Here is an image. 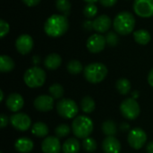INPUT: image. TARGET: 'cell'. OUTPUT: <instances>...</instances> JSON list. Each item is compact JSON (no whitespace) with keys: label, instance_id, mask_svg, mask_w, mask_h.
<instances>
[{"label":"cell","instance_id":"cell-1","mask_svg":"<svg viewBox=\"0 0 153 153\" xmlns=\"http://www.w3.org/2000/svg\"><path fill=\"white\" fill-rule=\"evenodd\" d=\"M69 28L67 17L62 14H53L48 18L45 22V32L53 38H58L64 35Z\"/></svg>","mask_w":153,"mask_h":153},{"label":"cell","instance_id":"cell-2","mask_svg":"<svg viewBox=\"0 0 153 153\" xmlns=\"http://www.w3.org/2000/svg\"><path fill=\"white\" fill-rule=\"evenodd\" d=\"M113 25L117 33L126 36L134 30L135 26V18L129 12H121L115 17Z\"/></svg>","mask_w":153,"mask_h":153},{"label":"cell","instance_id":"cell-3","mask_svg":"<svg viewBox=\"0 0 153 153\" xmlns=\"http://www.w3.org/2000/svg\"><path fill=\"white\" fill-rule=\"evenodd\" d=\"M72 131L78 139L90 137L93 132V122L86 116H78L73 121Z\"/></svg>","mask_w":153,"mask_h":153},{"label":"cell","instance_id":"cell-4","mask_svg":"<svg viewBox=\"0 0 153 153\" xmlns=\"http://www.w3.org/2000/svg\"><path fill=\"white\" fill-rule=\"evenodd\" d=\"M108 68L102 63H91L83 70L84 78L91 83H100L108 75Z\"/></svg>","mask_w":153,"mask_h":153},{"label":"cell","instance_id":"cell-5","mask_svg":"<svg viewBox=\"0 0 153 153\" xmlns=\"http://www.w3.org/2000/svg\"><path fill=\"white\" fill-rule=\"evenodd\" d=\"M23 80L28 87L39 88L41 87L46 82V73L42 68L33 66L26 70L23 75Z\"/></svg>","mask_w":153,"mask_h":153},{"label":"cell","instance_id":"cell-6","mask_svg":"<svg viewBox=\"0 0 153 153\" xmlns=\"http://www.w3.org/2000/svg\"><path fill=\"white\" fill-rule=\"evenodd\" d=\"M56 108L57 114L61 117L65 118V119L75 118L79 111V108L76 102L71 99L60 100L57 102Z\"/></svg>","mask_w":153,"mask_h":153},{"label":"cell","instance_id":"cell-7","mask_svg":"<svg viewBox=\"0 0 153 153\" xmlns=\"http://www.w3.org/2000/svg\"><path fill=\"white\" fill-rule=\"evenodd\" d=\"M119 108L122 116L128 120L136 119L141 112L140 106L134 98H127L123 100Z\"/></svg>","mask_w":153,"mask_h":153},{"label":"cell","instance_id":"cell-8","mask_svg":"<svg viewBox=\"0 0 153 153\" xmlns=\"http://www.w3.org/2000/svg\"><path fill=\"white\" fill-rule=\"evenodd\" d=\"M129 145L134 150L142 149L147 142V134L145 131L140 127L132 129L127 136Z\"/></svg>","mask_w":153,"mask_h":153},{"label":"cell","instance_id":"cell-9","mask_svg":"<svg viewBox=\"0 0 153 153\" xmlns=\"http://www.w3.org/2000/svg\"><path fill=\"white\" fill-rule=\"evenodd\" d=\"M10 122L12 126L20 132H25L29 130L31 126L30 117L25 113H15L11 116Z\"/></svg>","mask_w":153,"mask_h":153},{"label":"cell","instance_id":"cell-10","mask_svg":"<svg viewBox=\"0 0 153 153\" xmlns=\"http://www.w3.org/2000/svg\"><path fill=\"white\" fill-rule=\"evenodd\" d=\"M134 11L140 17H152L153 0H134Z\"/></svg>","mask_w":153,"mask_h":153},{"label":"cell","instance_id":"cell-11","mask_svg":"<svg viewBox=\"0 0 153 153\" xmlns=\"http://www.w3.org/2000/svg\"><path fill=\"white\" fill-rule=\"evenodd\" d=\"M106 44H107L106 38L103 35H100V34L97 33V34L91 35L88 39L86 46H87L88 50L91 53L97 54V53L101 52L105 48Z\"/></svg>","mask_w":153,"mask_h":153},{"label":"cell","instance_id":"cell-12","mask_svg":"<svg viewBox=\"0 0 153 153\" xmlns=\"http://www.w3.org/2000/svg\"><path fill=\"white\" fill-rule=\"evenodd\" d=\"M33 106L39 112L51 111L54 108V99L50 95H39L34 100Z\"/></svg>","mask_w":153,"mask_h":153},{"label":"cell","instance_id":"cell-13","mask_svg":"<svg viewBox=\"0 0 153 153\" xmlns=\"http://www.w3.org/2000/svg\"><path fill=\"white\" fill-rule=\"evenodd\" d=\"M41 150L43 153H60L62 150V146L58 137H46L41 143Z\"/></svg>","mask_w":153,"mask_h":153},{"label":"cell","instance_id":"cell-14","mask_svg":"<svg viewBox=\"0 0 153 153\" xmlns=\"http://www.w3.org/2000/svg\"><path fill=\"white\" fill-rule=\"evenodd\" d=\"M17 51L22 55L29 54L33 48V39L28 34H22L18 37L15 42Z\"/></svg>","mask_w":153,"mask_h":153},{"label":"cell","instance_id":"cell-15","mask_svg":"<svg viewBox=\"0 0 153 153\" xmlns=\"http://www.w3.org/2000/svg\"><path fill=\"white\" fill-rule=\"evenodd\" d=\"M24 105L23 98L19 93H11L5 101L6 108L12 112H18L22 108Z\"/></svg>","mask_w":153,"mask_h":153},{"label":"cell","instance_id":"cell-16","mask_svg":"<svg viewBox=\"0 0 153 153\" xmlns=\"http://www.w3.org/2000/svg\"><path fill=\"white\" fill-rule=\"evenodd\" d=\"M121 149V143L115 136H107L102 142V150L104 153H120Z\"/></svg>","mask_w":153,"mask_h":153},{"label":"cell","instance_id":"cell-17","mask_svg":"<svg viewBox=\"0 0 153 153\" xmlns=\"http://www.w3.org/2000/svg\"><path fill=\"white\" fill-rule=\"evenodd\" d=\"M110 26H111V19L106 14H102L97 17L93 21V29L100 33L107 32L108 30L110 28Z\"/></svg>","mask_w":153,"mask_h":153},{"label":"cell","instance_id":"cell-18","mask_svg":"<svg viewBox=\"0 0 153 153\" xmlns=\"http://www.w3.org/2000/svg\"><path fill=\"white\" fill-rule=\"evenodd\" d=\"M34 147L33 142L27 137H21L14 143L15 150L20 153H29L32 151Z\"/></svg>","mask_w":153,"mask_h":153},{"label":"cell","instance_id":"cell-19","mask_svg":"<svg viewBox=\"0 0 153 153\" xmlns=\"http://www.w3.org/2000/svg\"><path fill=\"white\" fill-rule=\"evenodd\" d=\"M62 64V58L58 54L52 53L46 56L44 59V65L48 70H56Z\"/></svg>","mask_w":153,"mask_h":153},{"label":"cell","instance_id":"cell-20","mask_svg":"<svg viewBox=\"0 0 153 153\" xmlns=\"http://www.w3.org/2000/svg\"><path fill=\"white\" fill-rule=\"evenodd\" d=\"M81 144L78 139L69 138L62 145V151L64 153H79Z\"/></svg>","mask_w":153,"mask_h":153},{"label":"cell","instance_id":"cell-21","mask_svg":"<svg viewBox=\"0 0 153 153\" xmlns=\"http://www.w3.org/2000/svg\"><path fill=\"white\" fill-rule=\"evenodd\" d=\"M31 133L36 137L43 138V137H46L48 134V127L43 122H37L32 126Z\"/></svg>","mask_w":153,"mask_h":153},{"label":"cell","instance_id":"cell-22","mask_svg":"<svg viewBox=\"0 0 153 153\" xmlns=\"http://www.w3.org/2000/svg\"><path fill=\"white\" fill-rule=\"evenodd\" d=\"M134 40L140 45H146L151 40V34L146 30H138L134 32Z\"/></svg>","mask_w":153,"mask_h":153},{"label":"cell","instance_id":"cell-23","mask_svg":"<svg viewBox=\"0 0 153 153\" xmlns=\"http://www.w3.org/2000/svg\"><path fill=\"white\" fill-rule=\"evenodd\" d=\"M14 62L13 60L5 55L1 56L0 57V71L2 73H8L11 72L14 68Z\"/></svg>","mask_w":153,"mask_h":153},{"label":"cell","instance_id":"cell-24","mask_svg":"<svg viewBox=\"0 0 153 153\" xmlns=\"http://www.w3.org/2000/svg\"><path fill=\"white\" fill-rule=\"evenodd\" d=\"M116 88L121 95H127L131 90V82L126 78H120L117 81Z\"/></svg>","mask_w":153,"mask_h":153},{"label":"cell","instance_id":"cell-25","mask_svg":"<svg viewBox=\"0 0 153 153\" xmlns=\"http://www.w3.org/2000/svg\"><path fill=\"white\" fill-rule=\"evenodd\" d=\"M81 108L86 114H91L95 110V101L90 96H85L81 101Z\"/></svg>","mask_w":153,"mask_h":153},{"label":"cell","instance_id":"cell-26","mask_svg":"<svg viewBox=\"0 0 153 153\" xmlns=\"http://www.w3.org/2000/svg\"><path fill=\"white\" fill-rule=\"evenodd\" d=\"M102 132L105 135L107 136H114L117 134V125L114 121L112 120H107L102 124L101 126Z\"/></svg>","mask_w":153,"mask_h":153},{"label":"cell","instance_id":"cell-27","mask_svg":"<svg viewBox=\"0 0 153 153\" xmlns=\"http://www.w3.org/2000/svg\"><path fill=\"white\" fill-rule=\"evenodd\" d=\"M48 92L54 100L62 99L65 93L64 87L59 83H54L48 88Z\"/></svg>","mask_w":153,"mask_h":153},{"label":"cell","instance_id":"cell-28","mask_svg":"<svg viewBox=\"0 0 153 153\" xmlns=\"http://www.w3.org/2000/svg\"><path fill=\"white\" fill-rule=\"evenodd\" d=\"M66 68H67V71L69 72V74H73V75H76V74H79L80 73L82 72L83 67H82V65L80 61L78 60H71L68 62L67 65H66Z\"/></svg>","mask_w":153,"mask_h":153},{"label":"cell","instance_id":"cell-29","mask_svg":"<svg viewBox=\"0 0 153 153\" xmlns=\"http://www.w3.org/2000/svg\"><path fill=\"white\" fill-rule=\"evenodd\" d=\"M71 3L69 0H56V9L63 13V15L67 16L71 12Z\"/></svg>","mask_w":153,"mask_h":153},{"label":"cell","instance_id":"cell-30","mask_svg":"<svg viewBox=\"0 0 153 153\" xmlns=\"http://www.w3.org/2000/svg\"><path fill=\"white\" fill-rule=\"evenodd\" d=\"M97 147H98L97 142L93 138L87 137V138L83 139V141H82V148H83V150L85 152L89 153L94 152L97 150Z\"/></svg>","mask_w":153,"mask_h":153},{"label":"cell","instance_id":"cell-31","mask_svg":"<svg viewBox=\"0 0 153 153\" xmlns=\"http://www.w3.org/2000/svg\"><path fill=\"white\" fill-rule=\"evenodd\" d=\"M71 133V127L66 124H60L55 129V134L58 138H63L67 136Z\"/></svg>","mask_w":153,"mask_h":153},{"label":"cell","instance_id":"cell-32","mask_svg":"<svg viewBox=\"0 0 153 153\" xmlns=\"http://www.w3.org/2000/svg\"><path fill=\"white\" fill-rule=\"evenodd\" d=\"M98 13V7L94 4H88L83 9V13L87 18L94 17Z\"/></svg>","mask_w":153,"mask_h":153},{"label":"cell","instance_id":"cell-33","mask_svg":"<svg viewBox=\"0 0 153 153\" xmlns=\"http://www.w3.org/2000/svg\"><path fill=\"white\" fill-rule=\"evenodd\" d=\"M106 38V41L108 43V45H109L110 47H115L118 44L119 42V37L117 33L110 31L107 34Z\"/></svg>","mask_w":153,"mask_h":153},{"label":"cell","instance_id":"cell-34","mask_svg":"<svg viewBox=\"0 0 153 153\" xmlns=\"http://www.w3.org/2000/svg\"><path fill=\"white\" fill-rule=\"evenodd\" d=\"M0 28H1V33L0 36L1 38H4L8 32H9V24L4 21V20H0Z\"/></svg>","mask_w":153,"mask_h":153},{"label":"cell","instance_id":"cell-35","mask_svg":"<svg viewBox=\"0 0 153 153\" xmlns=\"http://www.w3.org/2000/svg\"><path fill=\"white\" fill-rule=\"evenodd\" d=\"M100 2L105 7H111L117 4V0H100Z\"/></svg>","mask_w":153,"mask_h":153},{"label":"cell","instance_id":"cell-36","mask_svg":"<svg viewBox=\"0 0 153 153\" xmlns=\"http://www.w3.org/2000/svg\"><path fill=\"white\" fill-rule=\"evenodd\" d=\"M0 119H1V125H0V126H1V128H4L7 126V124H8V117H7L6 115L2 114L0 116Z\"/></svg>","mask_w":153,"mask_h":153},{"label":"cell","instance_id":"cell-37","mask_svg":"<svg viewBox=\"0 0 153 153\" xmlns=\"http://www.w3.org/2000/svg\"><path fill=\"white\" fill-rule=\"evenodd\" d=\"M22 2H23L27 6L32 7V6L37 5V4L40 2V0H22Z\"/></svg>","mask_w":153,"mask_h":153},{"label":"cell","instance_id":"cell-38","mask_svg":"<svg viewBox=\"0 0 153 153\" xmlns=\"http://www.w3.org/2000/svg\"><path fill=\"white\" fill-rule=\"evenodd\" d=\"M83 27H84L86 30H91V29L93 28V22H91V21L85 22L83 23Z\"/></svg>","mask_w":153,"mask_h":153},{"label":"cell","instance_id":"cell-39","mask_svg":"<svg viewBox=\"0 0 153 153\" xmlns=\"http://www.w3.org/2000/svg\"><path fill=\"white\" fill-rule=\"evenodd\" d=\"M148 82L153 88V68L150 71V73L148 74Z\"/></svg>","mask_w":153,"mask_h":153},{"label":"cell","instance_id":"cell-40","mask_svg":"<svg viewBox=\"0 0 153 153\" xmlns=\"http://www.w3.org/2000/svg\"><path fill=\"white\" fill-rule=\"evenodd\" d=\"M120 129H121L123 132H127V131H129V129H130V126H129L127 123H122V124L120 125Z\"/></svg>","mask_w":153,"mask_h":153},{"label":"cell","instance_id":"cell-41","mask_svg":"<svg viewBox=\"0 0 153 153\" xmlns=\"http://www.w3.org/2000/svg\"><path fill=\"white\" fill-rule=\"evenodd\" d=\"M146 152L147 153H153V141L150 142L146 146Z\"/></svg>","mask_w":153,"mask_h":153},{"label":"cell","instance_id":"cell-42","mask_svg":"<svg viewBox=\"0 0 153 153\" xmlns=\"http://www.w3.org/2000/svg\"><path fill=\"white\" fill-rule=\"evenodd\" d=\"M32 60H33V64L34 65H38L40 62V59H39V56H34L33 58H32Z\"/></svg>","mask_w":153,"mask_h":153},{"label":"cell","instance_id":"cell-43","mask_svg":"<svg viewBox=\"0 0 153 153\" xmlns=\"http://www.w3.org/2000/svg\"><path fill=\"white\" fill-rule=\"evenodd\" d=\"M85 2H87L88 4H94V3H96L97 1H99V0H84Z\"/></svg>","mask_w":153,"mask_h":153},{"label":"cell","instance_id":"cell-44","mask_svg":"<svg viewBox=\"0 0 153 153\" xmlns=\"http://www.w3.org/2000/svg\"><path fill=\"white\" fill-rule=\"evenodd\" d=\"M138 95H139L138 91H134V93H133V98L135 100V98H138Z\"/></svg>","mask_w":153,"mask_h":153},{"label":"cell","instance_id":"cell-45","mask_svg":"<svg viewBox=\"0 0 153 153\" xmlns=\"http://www.w3.org/2000/svg\"><path fill=\"white\" fill-rule=\"evenodd\" d=\"M0 94H1V97H0V101H3V100H4V92H3V91H2V90L0 91Z\"/></svg>","mask_w":153,"mask_h":153}]
</instances>
